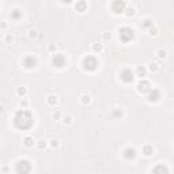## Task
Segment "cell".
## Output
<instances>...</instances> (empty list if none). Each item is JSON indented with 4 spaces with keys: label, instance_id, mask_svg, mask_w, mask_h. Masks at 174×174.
I'll return each mask as SVG.
<instances>
[{
    "label": "cell",
    "instance_id": "obj_13",
    "mask_svg": "<svg viewBox=\"0 0 174 174\" xmlns=\"http://www.w3.org/2000/svg\"><path fill=\"white\" fill-rule=\"evenodd\" d=\"M75 8H76L78 12H85L86 10H87V3L83 1V0H82V1H78V3L75 4Z\"/></svg>",
    "mask_w": 174,
    "mask_h": 174
},
{
    "label": "cell",
    "instance_id": "obj_18",
    "mask_svg": "<svg viewBox=\"0 0 174 174\" xmlns=\"http://www.w3.org/2000/svg\"><path fill=\"white\" fill-rule=\"evenodd\" d=\"M21 17H22V11H19V10H12V11H11V18L12 19L17 21V19H19Z\"/></svg>",
    "mask_w": 174,
    "mask_h": 174
},
{
    "label": "cell",
    "instance_id": "obj_3",
    "mask_svg": "<svg viewBox=\"0 0 174 174\" xmlns=\"http://www.w3.org/2000/svg\"><path fill=\"white\" fill-rule=\"evenodd\" d=\"M82 65H83V68H85L86 71L93 72L98 67V60L94 57V56H86V57L83 58V61H82Z\"/></svg>",
    "mask_w": 174,
    "mask_h": 174
},
{
    "label": "cell",
    "instance_id": "obj_30",
    "mask_svg": "<svg viewBox=\"0 0 174 174\" xmlns=\"http://www.w3.org/2000/svg\"><path fill=\"white\" fill-rule=\"evenodd\" d=\"M44 147H45V142H44V140H41L40 143H38V148H41V150H42Z\"/></svg>",
    "mask_w": 174,
    "mask_h": 174
},
{
    "label": "cell",
    "instance_id": "obj_10",
    "mask_svg": "<svg viewBox=\"0 0 174 174\" xmlns=\"http://www.w3.org/2000/svg\"><path fill=\"white\" fill-rule=\"evenodd\" d=\"M159 98H161V91L158 89H151V91L147 94V99L150 102H156Z\"/></svg>",
    "mask_w": 174,
    "mask_h": 174
},
{
    "label": "cell",
    "instance_id": "obj_11",
    "mask_svg": "<svg viewBox=\"0 0 174 174\" xmlns=\"http://www.w3.org/2000/svg\"><path fill=\"white\" fill-rule=\"evenodd\" d=\"M122 156H124L127 161H131V159H135V156H136V150L132 147H127L122 152Z\"/></svg>",
    "mask_w": 174,
    "mask_h": 174
},
{
    "label": "cell",
    "instance_id": "obj_21",
    "mask_svg": "<svg viewBox=\"0 0 174 174\" xmlns=\"http://www.w3.org/2000/svg\"><path fill=\"white\" fill-rule=\"evenodd\" d=\"M93 50H94V52H101V50H102V45L98 44V42H97V44H94L93 45Z\"/></svg>",
    "mask_w": 174,
    "mask_h": 174
},
{
    "label": "cell",
    "instance_id": "obj_8",
    "mask_svg": "<svg viewBox=\"0 0 174 174\" xmlns=\"http://www.w3.org/2000/svg\"><path fill=\"white\" fill-rule=\"evenodd\" d=\"M125 7H127V4H125V1H122V0H116V1L112 3V10L116 14H121L122 11H125Z\"/></svg>",
    "mask_w": 174,
    "mask_h": 174
},
{
    "label": "cell",
    "instance_id": "obj_34",
    "mask_svg": "<svg viewBox=\"0 0 174 174\" xmlns=\"http://www.w3.org/2000/svg\"><path fill=\"white\" fill-rule=\"evenodd\" d=\"M113 114H114V116H121L122 113H121V112H114V113H113Z\"/></svg>",
    "mask_w": 174,
    "mask_h": 174
},
{
    "label": "cell",
    "instance_id": "obj_28",
    "mask_svg": "<svg viewBox=\"0 0 174 174\" xmlns=\"http://www.w3.org/2000/svg\"><path fill=\"white\" fill-rule=\"evenodd\" d=\"M60 116H61V112H60V110H57L56 113H53V118H60Z\"/></svg>",
    "mask_w": 174,
    "mask_h": 174
},
{
    "label": "cell",
    "instance_id": "obj_12",
    "mask_svg": "<svg viewBox=\"0 0 174 174\" xmlns=\"http://www.w3.org/2000/svg\"><path fill=\"white\" fill-rule=\"evenodd\" d=\"M152 174H169V169L165 165H156L152 169Z\"/></svg>",
    "mask_w": 174,
    "mask_h": 174
},
{
    "label": "cell",
    "instance_id": "obj_27",
    "mask_svg": "<svg viewBox=\"0 0 174 174\" xmlns=\"http://www.w3.org/2000/svg\"><path fill=\"white\" fill-rule=\"evenodd\" d=\"M50 146H52L53 148H57V147H58V142H57V140H52V143H50Z\"/></svg>",
    "mask_w": 174,
    "mask_h": 174
},
{
    "label": "cell",
    "instance_id": "obj_29",
    "mask_svg": "<svg viewBox=\"0 0 174 174\" xmlns=\"http://www.w3.org/2000/svg\"><path fill=\"white\" fill-rule=\"evenodd\" d=\"M71 120H72L71 117H69V116H67V117H65V118H64V124H71Z\"/></svg>",
    "mask_w": 174,
    "mask_h": 174
},
{
    "label": "cell",
    "instance_id": "obj_1",
    "mask_svg": "<svg viewBox=\"0 0 174 174\" xmlns=\"http://www.w3.org/2000/svg\"><path fill=\"white\" fill-rule=\"evenodd\" d=\"M12 122L15 125V128H18L21 131H26L29 128H31V125L34 122L33 120V114L30 113V110L27 109H21L14 114Z\"/></svg>",
    "mask_w": 174,
    "mask_h": 174
},
{
    "label": "cell",
    "instance_id": "obj_15",
    "mask_svg": "<svg viewBox=\"0 0 174 174\" xmlns=\"http://www.w3.org/2000/svg\"><path fill=\"white\" fill-rule=\"evenodd\" d=\"M143 154L146 156H151L152 154H154V148H152V146H144L143 147Z\"/></svg>",
    "mask_w": 174,
    "mask_h": 174
},
{
    "label": "cell",
    "instance_id": "obj_22",
    "mask_svg": "<svg viewBox=\"0 0 174 174\" xmlns=\"http://www.w3.org/2000/svg\"><path fill=\"white\" fill-rule=\"evenodd\" d=\"M80 102L82 103H83V105H86V103H89L90 102V97H89V95H82V97H80Z\"/></svg>",
    "mask_w": 174,
    "mask_h": 174
},
{
    "label": "cell",
    "instance_id": "obj_17",
    "mask_svg": "<svg viewBox=\"0 0 174 174\" xmlns=\"http://www.w3.org/2000/svg\"><path fill=\"white\" fill-rule=\"evenodd\" d=\"M46 102L49 103L50 106H54V105L57 103V97H56V95H48V98H46Z\"/></svg>",
    "mask_w": 174,
    "mask_h": 174
},
{
    "label": "cell",
    "instance_id": "obj_16",
    "mask_svg": "<svg viewBox=\"0 0 174 174\" xmlns=\"http://www.w3.org/2000/svg\"><path fill=\"white\" fill-rule=\"evenodd\" d=\"M142 26H143L144 29H152L154 22H152L151 19H143V21H142Z\"/></svg>",
    "mask_w": 174,
    "mask_h": 174
},
{
    "label": "cell",
    "instance_id": "obj_23",
    "mask_svg": "<svg viewBox=\"0 0 174 174\" xmlns=\"http://www.w3.org/2000/svg\"><path fill=\"white\" fill-rule=\"evenodd\" d=\"M25 94H26V89H25V87H19L18 89V95L19 97H23Z\"/></svg>",
    "mask_w": 174,
    "mask_h": 174
},
{
    "label": "cell",
    "instance_id": "obj_24",
    "mask_svg": "<svg viewBox=\"0 0 174 174\" xmlns=\"http://www.w3.org/2000/svg\"><path fill=\"white\" fill-rule=\"evenodd\" d=\"M127 15H128V17H132V15H135V8H133V7L127 8Z\"/></svg>",
    "mask_w": 174,
    "mask_h": 174
},
{
    "label": "cell",
    "instance_id": "obj_2",
    "mask_svg": "<svg viewBox=\"0 0 174 174\" xmlns=\"http://www.w3.org/2000/svg\"><path fill=\"white\" fill-rule=\"evenodd\" d=\"M118 37H120V41L122 44H128L129 41L133 40L135 31H133V29H131V27L124 26L118 30Z\"/></svg>",
    "mask_w": 174,
    "mask_h": 174
},
{
    "label": "cell",
    "instance_id": "obj_14",
    "mask_svg": "<svg viewBox=\"0 0 174 174\" xmlns=\"http://www.w3.org/2000/svg\"><path fill=\"white\" fill-rule=\"evenodd\" d=\"M146 72H147V69H146L143 65H139V67L136 68V76L142 78V79H143L144 76H146Z\"/></svg>",
    "mask_w": 174,
    "mask_h": 174
},
{
    "label": "cell",
    "instance_id": "obj_5",
    "mask_svg": "<svg viewBox=\"0 0 174 174\" xmlns=\"http://www.w3.org/2000/svg\"><path fill=\"white\" fill-rule=\"evenodd\" d=\"M52 64H53L56 68H63L65 67V64H67V60H65V56L61 53H56L53 54V57H52Z\"/></svg>",
    "mask_w": 174,
    "mask_h": 174
},
{
    "label": "cell",
    "instance_id": "obj_6",
    "mask_svg": "<svg viewBox=\"0 0 174 174\" xmlns=\"http://www.w3.org/2000/svg\"><path fill=\"white\" fill-rule=\"evenodd\" d=\"M133 78H135V75H133V72L131 71V68H124V69L120 72V79L124 82V83H131V82L133 80Z\"/></svg>",
    "mask_w": 174,
    "mask_h": 174
},
{
    "label": "cell",
    "instance_id": "obj_26",
    "mask_svg": "<svg viewBox=\"0 0 174 174\" xmlns=\"http://www.w3.org/2000/svg\"><path fill=\"white\" fill-rule=\"evenodd\" d=\"M29 37H30V38H36V37H37V30H30Z\"/></svg>",
    "mask_w": 174,
    "mask_h": 174
},
{
    "label": "cell",
    "instance_id": "obj_9",
    "mask_svg": "<svg viewBox=\"0 0 174 174\" xmlns=\"http://www.w3.org/2000/svg\"><path fill=\"white\" fill-rule=\"evenodd\" d=\"M23 65H25V68H27V69L34 68L37 65V58L34 57V56H26V57L23 58Z\"/></svg>",
    "mask_w": 174,
    "mask_h": 174
},
{
    "label": "cell",
    "instance_id": "obj_19",
    "mask_svg": "<svg viewBox=\"0 0 174 174\" xmlns=\"http://www.w3.org/2000/svg\"><path fill=\"white\" fill-rule=\"evenodd\" d=\"M23 144H25L26 147H33V144H34V140L27 136V138H25V140H23Z\"/></svg>",
    "mask_w": 174,
    "mask_h": 174
},
{
    "label": "cell",
    "instance_id": "obj_7",
    "mask_svg": "<svg viewBox=\"0 0 174 174\" xmlns=\"http://www.w3.org/2000/svg\"><path fill=\"white\" fill-rule=\"evenodd\" d=\"M136 89H138L139 93L142 94H148L150 91H151V85H150V82L148 80H144V79H142V80L138 83V86H136Z\"/></svg>",
    "mask_w": 174,
    "mask_h": 174
},
{
    "label": "cell",
    "instance_id": "obj_20",
    "mask_svg": "<svg viewBox=\"0 0 174 174\" xmlns=\"http://www.w3.org/2000/svg\"><path fill=\"white\" fill-rule=\"evenodd\" d=\"M156 54H158V57L159 58H165L166 57V50H163V49L156 50Z\"/></svg>",
    "mask_w": 174,
    "mask_h": 174
},
{
    "label": "cell",
    "instance_id": "obj_31",
    "mask_svg": "<svg viewBox=\"0 0 174 174\" xmlns=\"http://www.w3.org/2000/svg\"><path fill=\"white\" fill-rule=\"evenodd\" d=\"M150 31H151L150 34H156V29H150Z\"/></svg>",
    "mask_w": 174,
    "mask_h": 174
},
{
    "label": "cell",
    "instance_id": "obj_32",
    "mask_svg": "<svg viewBox=\"0 0 174 174\" xmlns=\"http://www.w3.org/2000/svg\"><path fill=\"white\" fill-rule=\"evenodd\" d=\"M103 38H105V40H110V34H105Z\"/></svg>",
    "mask_w": 174,
    "mask_h": 174
},
{
    "label": "cell",
    "instance_id": "obj_25",
    "mask_svg": "<svg viewBox=\"0 0 174 174\" xmlns=\"http://www.w3.org/2000/svg\"><path fill=\"white\" fill-rule=\"evenodd\" d=\"M150 69H151V71H156V69H158V64H155V63H150Z\"/></svg>",
    "mask_w": 174,
    "mask_h": 174
},
{
    "label": "cell",
    "instance_id": "obj_4",
    "mask_svg": "<svg viewBox=\"0 0 174 174\" xmlns=\"http://www.w3.org/2000/svg\"><path fill=\"white\" fill-rule=\"evenodd\" d=\"M15 171L18 174H29L31 171V163L27 159H21L15 165Z\"/></svg>",
    "mask_w": 174,
    "mask_h": 174
},
{
    "label": "cell",
    "instance_id": "obj_33",
    "mask_svg": "<svg viewBox=\"0 0 174 174\" xmlns=\"http://www.w3.org/2000/svg\"><path fill=\"white\" fill-rule=\"evenodd\" d=\"M6 40L10 42V41H12V37H11V36H7V37H6Z\"/></svg>",
    "mask_w": 174,
    "mask_h": 174
}]
</instances>
